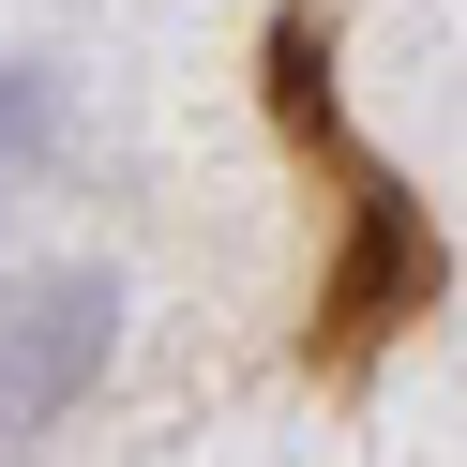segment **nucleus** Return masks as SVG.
I'll list each match as a JSON object with an SVG mask.
<instances>
[{
    "label": "nucleus",
    "mask_w": 467,
    "mask_h": 467,
    "mask_svg": "<svg viewBox=\"0 0 467 467\" xmlns=\"http://www.w3.org/2000/svg\"><path fill=\"white\" fill-rule=\"evenodd\" d=\"M106 317H121V272H31L0 302V422L16 437L61 422V407L106 377Z\"/></svg>",
    "instance_id": "f257e3e1"
}]
</instances>
